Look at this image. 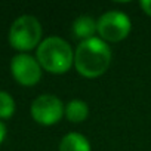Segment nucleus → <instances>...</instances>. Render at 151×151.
I'll return each mask as SVG.
<instances>
[{"label": "nucleus", "mask_w": 151, "mask_h": 151, "mask_svg": "<svg viewBox=\"0 0 151 151\" xmlns=\"http://www.w3.org/2000/svg\"><path fill=\"white\" fill-rule=\"evenodd\" d=\"M37 61L46 71L52 74H64L74 64V53L64 39L50 36L39 45Z\"/></svg>", "instance_id": "f03ea898"}, {"label": "nucleus", "mask_w": 151, "mask_h": 151, "mask_svg": "<svg viewBox=\"0 0 151 151\" xmlns=\"http://www.w3.org/2000/svg\"><path fill=\"white\" fill-rule=\"evenodd\" d=\"M5 136H6V127H5V124L2 122H0V144L3 142Z\"/></svg>", "instance_id": "f8f14e48"}, {"label": "nucleus", "mask_w": 151, "mask_h": 151, "mask_svg": "<svg viewBox=\"0 0 151 151\" xmlns=\"http://www.w3.org/2000/svg\"><path fill=\"white\" fill-rule=\"evenodd\" d=\"M64 116L73 123H82L89 116V107L85 101L73 99L65 105V114Z\"/></svg>", "instance_id": "1a4fd4ad"}, {"label": "nucleus", "mask_w": 151, "mask_h": 151, "mask_svg": "<svg viewBox=\"0 0 151 151\" xmlns=\"http://www.w3.org/2000/svg\"><path fill=\"white\" fill-rule=\"evenodd\" d=\"M15 113V101L14 98L5 92L0 91V119H9Z\"/></svg>", "instance_id": "9d476101"}, {"label": "nucleus", "mask_w": 151, "mask_h": 151, "mask_svg": "<svg viewBox=\"0 0 151 151\" xmlns=\"http://www.w3.org/2000/svg\"><path fill=\"white\" fill-rule=\"evenodd\" d=\"M64 114H65V107L62 101L50 93L37 96L31 104L33 119L43 126H52L58 123Z\"/></svg>", "instance_id": "39448f33"}, {"label": "nucleus", "mask_w": 151, "mask_h": 151, "mask_svg": "<svg viewBox=\"0 0 151 151\" xmlns=\"http://www.w3.org/2000/svg\"><path fill=\"white\" fill-rule=\"evenodd\" d=\"M71 31H73L76 39L85 42V40L93 39L95 33H98V24L92 17L83 15V17H79L73 22Z\"/></svg>", "instance_id": "0eeeda50"}, {"label": "nucleus", "mask_w": 151, "mask_h": 151, "mask_svg": "<svg viewBox=\"0 0 151 151\" xmlns=\"http://www.w3.org/2000/svg\"><path fill=\"white\" fill-rule=\"evenodd\" d=\"M98 34L105 42H122L130 33V19L120 11H108L96 21Z\"/></svg>", "instance_id": "20e7f679"}, {"label": "nucleus", "mask_w": 151, "mask_h": 151, "mask_svg": "<svg viewBox=\"0 0 151 151\" xmlns=\"http://www.w3.org/2000/svg\"><path fill=\"white\" fill-rule=\"evenodd\" d=\"M139 6L144 9V12L151 17V0H142V2H139Z\"/></svg>", "instance_id": "9b49d317"}, {"label": "nucleus", "mask_w": 151, "mask_h": 151, "mask_svg": "<svg viewBox=\"0 0 151 151\" xmlns=\"http://www.w3.org/2000/svg\"><path fill=\"white\" fill-rule=\"evenodd\" d=\"M111 62L108 45L98 37L80 42L74 52V67L83 77L95 79L102 76Z\"/></svg>", "instance_id": "f257e3e1"}, {"label": "nucleus", "mask_w": 151, "mask_h": 151, "mask_svg": "<svg viewBox=\"0 0 151 151\" xmlns=\"http://www.w3.org/2000/svg\"><path fill=\"white\" fill-rule=\"evenodd\" d=\"M42 37V25L37 18L31 15H22L17 18L9 30V43L18 50L34 49Z\"/></svg>", "instance_id": "7ed1b4c3"}, {"label": "nucleus", "mask_w": 151, "mask_h": 151, "mask_svg": "<svg viewBox=\"0 0 151 151\" xmlns=\"http://www.w3.org/2000/svg\"><path fill=\"white\" fill-rule=\"evenodd\" d=\"M11 71L14 79L22 86H34L42 79V67L39 61L27 53H19L12 58Z\"/></svg>", "instance_id": "423d86ee"}, {"label": "nucleus", "mask_w": 151, "mask_h": 151, "mask_svg": "<svg viewBox=\"0 0 151 151\" xmlns=\"http://www.w3.org/2000/svg\"><path fill=\"white\" fill-rule=\"evenodd\" d=\"M59 151H92L86 136L80 133H67L59 144Z\"/></svg>", "instance_id": "6e6552de"}]
</instances>
